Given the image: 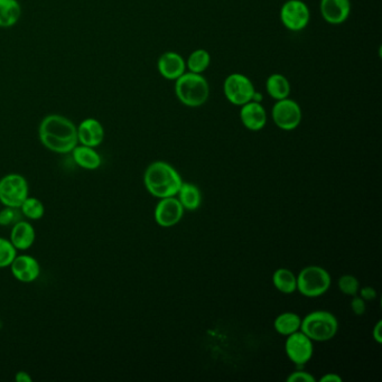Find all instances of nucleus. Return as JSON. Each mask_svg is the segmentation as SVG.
Segmentation results:
<instances>
[{
	"label": "nucleus",
	"instance_id": "f8f14e48",
	"mask_svg": "<svg viewBox=\"0 0 382 382\" xmlns=\"http://www.w3.org/2000/svg\"><path fill=\"white\" fill-rule=\"evenodd\" d=\"M10 269H12L14 277L25 284L33 283L41 274L39 261L28 254L16 256L15 259L10 265Z\"/></svg>",
	"mask_w": 382,
	"mask_h": 382
},
{
	"label": "nucleus",
	"instance_id": "0eeeda50",
	"mask_svg": "<svg viewBox=\"0 0 382 382\" xmlns=\"http://www.w3.org/2000/svg\"><path fill=\"white\" fill-rule=\"evenodd\" d=\"M272 121L285 132L295 130L303 119L302 109L293 99L277 100L272 109Z\"/></svg>",
	"mask_w": 382,
	"mask_h": 382
},
{
	"label": "nucleus",
	"instance_id": "c85d7f7f",
	"mask_svg": "<svg viewBox=\"0 0 382 382\" xmlns=\"http://www.w3.org/2000/svg\"><path fill=\"white\" fill-rule=\"evenodd\" d=\"M313 374L305 370H296L287 376V382H315Z\"/></svg>",
	"mask_w": 382,
	"mask_h": 382
},
{
	"label": "nucleus",
	"instance_id": "a878e982",
	"mask_svg": "<svg viewBox=\"0 0 382 382\" xmlns=\"http://www.w3.org/2000/svg\"><path fill=\"white\" fill-rule=\"evenodd\" d=\"M17 256V249L12 245L10 240L0 237V268L10 267Z\"/></svg>",
	"mask_w": 382,
	"mask_h": 382
},
{
	"label": "nucleus",
	"instance_id": "cd10ccee",
	"mask_svg": "<svg viewBox=\"0 0 382 382\" xmlns=\"http://www.w3.org/2000/svg\"><path fill=\"white\" fill-rule=\"evenodd\" d=\"M23 213H21V209L18 208H10V206H6L5 209L0 211V225L1 227H10L17 222L23 220Z\"/></svg>",
	"mask_w": 382,
	"mask_h": 382
},
{
	"label": "nucleus",
	"instance_id": "9d476101",
	"mask_svg": "<svg viewBox=\"0 0 382 382\" xmlns=\"http://www.w3.org/2000/svg\"><path fill=\"white\" fill-rule=\"evenodd\" d=\"M285 352L287 358L295 365H306L313 356V341L299 330L293 334L286 336Z\"/></svg>",
	"mask_w": 382,
	"mask_h": 382
},
{
	"label": "nucleus",
	"instance_id": "dca6fc26",
	"mask_svg": "<svg viewBox=\"0 0 382 382\" xmlns=\"http://www.w3.org/2000/svg\"><path fill=\"white\" fill-rule=\"evenodd\" d=\"M77 129H78L79 143L84 146L96 148L100 146L105 139L103 125L94 118H87L83 121H81Z\"/></svg>",
	"mask_w": 382,
	"mask_h": 382
},
{
	"label": "nucleus",
	"instance_id": "a211bd4d",
	"mask_svg": "<svg viewBox=\"0 0 382 382\" xmlns=\"http://www.w3.org/2000/svg\"><path fill=\"white\" fill-rule=\"evenodd\" d=\"M75 164L88 170H96L101 166V156L93 147L77 145L72 150Z\"/></svg>",
	"mask_w": 382,
	"mask_h": 382
},
{
	"label": "nucleus",
	"instance_id": "ddd939ff",
	"mask_svg": "<svg viewBox=\"0 0 382 382\" xmlns=\"http://www.w3.org/2000/svg\"><path fill=\"white\" fill-rule=\"evenodd\" d=\"M321 14L326 23L331 25L343 24L351 14L350 0H321Z\"/></svg>",
	"mask_w": 382,
	"mask_h": 382
},
{
	"label": "nucleus",
	"instance_id": "4be33fe9",
	"mask_svg": "<svg viewBox=\"0 0 382 382\" xmlns=\"http://www.w3.org/2000/svg\"><path fill=\"white\" fill-rule=\"evenodd\" d=\"M266 91L274 100H283L290 97V83L288 79L279 73L269 75L266 81Z\"/></svg>",
	"mask_w": 382,
	"mask_h": 382
},
{
	"label": "nucleus",
	"instance_id": "f03ea898",
	"mask_svg": "<svg viewBox=\"0 0 382 382\" xmlns=\"http://www.w3.org/2000/svg\"><path fill=\"white\" fill-rule=\"evenodd\" d=\"M143 184L150 195L157 199L177 197L183 179L175 168L166 161H154L143 174Z\"/></svg>",
	"mask_w": 382,
	"mask_h": 382
},
{
	"label": "nucleus",
	"instance_id": "39448f33",
	"mask_svg": "<svg viewBox=\"0 0 382 382\" xmlns=\"http://www.w3.org/2000/svg\"><path fill=\"white\" fill-rule=\"evenodd\" d=\"M331 284V275L323 267L306 266L297 275V290L308 299H316L328 293Z\"/></svg>",
	"mask_w": 382,
	"mask_h": 382
},
{
	"label": "nucleus",
	"instance_id": "393cba45",
	"mask_svg": "<svg viewBox=\"0 0 382 382\" xmlns=\"http://www.w3.org/2000/svg\"><path fill=\"white\" fill-rule=\"evenodd\" d=\"M19 209L23 215L30 220H39L44 217V204L42 203V201L36 197H27Z\"/></svg>",
	"mask_w": 382,
	"mask_h": 382
},
{
	"label": "nucleus",
	"instance_id": "1a4fd4ad",
	"mask_svg": "<svg viewBox=\"0 0 382 382\" xmlns=\"http://www.w3.org/2000/svg\"><path fill=\"white\" fill-rule=\"evenodd\" d=\"M281 21L287 30L301 32L311 21V12L303 0H288L281 6Z\"/></svg>",
	"mask_w": 382,
	"mask_h": 382
},
{
	"label": "nucleus",
	"instance_id": "f704fd0d",
	"mask_svg": "<svg viewBox=\"0 0 382 382\" xmlns=\"http://www.w3.org/2000/svg\"><path fill=\"white\" fill-rule=\"evenodd\" d=\"M0 329H1V322H0Z\"/></svg>",
	"mask_w": 382,
	"mask_h": 382
},
{
	"label": "nucleus",
	"instance_id": "6ab92c4d",
	"mask_svg": "<svg viewBox=\"0 0 382 382\" xmlns=\"http://www.w3.org/2000/svg\"><path fill=\"white\" fill-rule=\"evenodd\" d=\"M177 197L179 203L182 204L183 209L186 211H195L202 203V193L200 188L192 183L183 182Z\"/></svg>",
	"mask_w": 382,
	"mask_h": 382
},
{
	"label": "nucleus",
	"instance_id": "f257e3e1",
	"mask_svg": "<svg viewBox=\"0 0 382 382\" xmlns=\"http://www.w3.org/2000/svg\"><path fill=\"white\" fill-rule=\"evenodd\" d=\"M39 141L57 154H69L78 145V129L73 121L61 114H48L39 127Z\"/></svg>",
	"mask_w": 382,
	"mask_h": 382
},
{
	"label": "nucleus",
	"instance_id": "aec40b11",
	"mask_svg": "<svg viewBox=\"0 0 382 382\" xmlns=\"http://www.w3.org/2000/svg\"><path fill=\"white\" fill-rule=\"evenodd\" d=\"M301 325H302V319L299 314L293 313V312H284V313L279 314L274 322L275 331L285 338L299 331Z\"/></svg>",
	"mask_w": 382,
	"mask_h": 382
},
{
	"label": "nucleus",
	"instance_id": "20e7f679",
	"mask_svg": "<svg viewBox=\"0 0 382 382\" xmlns=\"http://www.w3.org/2000/svg\"><path fill=\"white\" fill-rule=\"evenodd\" d=\"M301 331L313 342H328L339 332V321L329 311H314L302 319Z\"/></svg>",
	"mask_w": 382,
	"mask_h": 382
},
{
	"label": "nucleus",
	"instance_id": "473e14b6",
	"mask_svg": "<svg viewBox=\"0 0 382 382\" xmlns=\"http://www.w3.org/2000/svg\"><path fill=\"white\" fill-rule=\"evenodd\" d=\"M321 382H342V378L336 374H325L320 379Z\"/></svg>",
	"mask_w": 382,
	"mask_h": 382
},
{
	"label": "nucleus",
	"instance_id": "2eb2a0df",
	"mask_svg": "<svg viewBox=\"0 0 382 382\" xmlns=\"http://www.w3.org/2000/svg\"><path fill=\"white\" fill-rule=\"evenodd\" d=\"M240 120L250 132H259L266 127V109L259 102L250 101L241 105Z\"/></svg>",
	"mask_w": 382,
	"mask_h": 382
},
{
	"label": "nucleus",
	"instance_id": "4468645a",
	"mask_svg": "<svg viewBox=\"0 0 382 382\" xmlns=\"http://www.w3.org/2000/svg\"><path fill=\"white\" fill-rule=\"evenodd\" d=\"M159 74L166 80L177 81L186 72V62L177 52H165L157 62Z\"/></svg>",
	"mask_w": 382,
	"mask_h": 382
},
{
	"label": "nucleus",
	"instance_id": "bb28decb",
	"mask_svg": "<svg viewBox=\"0 0 382 382\" xmlns=\"http://www.w3.org/2000/svg\"><path fill=\"white\" fill-rule=\"evenodd\" d=\"M338 286L341 293L343 295L350 296V297L358 295L359 290H360L358 279L352 275L341 276L339 278Z\"/></svg>",
	"mask_w": 382,
	"mask_h": 382
},
{
	"label": "nucleus",
	"instance_id": "412c9836",
	"mask_svg": "<svg viewBox=\"0 0 382 382\" xmlns=\"http://www.w3.org/2000/svg\"><path fill=\"white\" fill-rule=\"evenodd\" d=\"M21 16L18 0H0V28H10L17 24Z\"/></svg>",
	"mask_w": 382,
	"mask_h": 382
},
{
	"label": "nucleus",
	"instance_id": "7c9ffc66",
	"mask_svg": "<svg viewBox=\"0 0 382 382\" xmlns=\"http://www.w3.org/2000/svg\"><path fill=\"white\" fill-rule=\"evenodd\" d=\"M358 294L365 302H371V301H374L376 299V290H374V287H362L359 290Z\"/></svg>",
	"mask_w": 382,
	"mask_h": 382
},
{
	"label": "nucleus",
	"instance_id": "b1692460",
	"mask_svg": "<svg viewBox=\"0 0 382 382\" xmlns=\"http://www.w3.org/2000/svg\"><path fill=\"white\" fill-rule=\"evenodd\" d=\"M211 64V55L209 52L205 51L203 48H199L192 52L186 61V69L190 70V72L202 74L205 72Z\"/></svg>",
	"mask_w": 382,
	"mask_h": 382
},
{
	"label": "nucleus",
	"instance_id": "72a5a7b5",
	"mask_svg": "<svg viewBox=\"0 0 382 382\" xmlns=\"http://www.w3.org/2000/svg\"><path fill=\"white\" fill-rule=\"evenodd\" d=\"M15 380L17 382H32L33 379L30 378V374L25 371H18L15 376Z\"/></svg>",
	"mask_w": 382,
	"mask_h": 382
},
{
	"label": "nucleus",
	"instance_id": "c756f323",
	"mask_svg": "<svg viewBox=\"0 0 382 382\" xmlns=\"http://www.w3.org/2000/svg\"><path fill=\"white\" fill-rule=\"evenodd\" d=\"M365 303L367 302H365L360 296H352V299L350 303V308H351L352 313L356 316H362L367 311V304Z\"/></svg>",
	"mask_w": 382,
	"mask_h": 382
},
{
	"label": "nucleus",
	"instance_id": "423d86ee",
	"mask_svg": "<svg viewBox=\"0 0 382 382\" xmlns=\"http://www.w3.org/2000/svg\"><path fill=\"white\" fill-rule=\"evenodd\" d=\"M28 194V182L21 174H7L0 179V202L3 205L19 209Z\"/></svg>",
	"mask_w": 382,
	"mask_h": 382
},
{
	"label": "nucleus",
	"instance_id": "2f4dec72",
	"mask_svg": "<svg viewBox=\"0 0 382 382\" xmlns=\"http://www.w3.org/2000/svg\"><path fill=\"white\" fill-rule=\"evenodd\" d=\"M372 338L376 341V343H382V322L381 321H378L376 325L374 326V330H372Z\"/></svg>",
	"mask_w": 382,
	"mask_h": 382
},
{
	"label": "nucleus",
	"instance_id": "f3484780",
	"mask_svg": "<svg viewBox=\"0 0 382 382\" xmlns=\"http://www.w3.org/2000/svg\"><path fill=\"white\" fill-rule=\"evenodd\" d=\"M36 232L30 222L21 221L12 225L10 232V242L17 250H27L35 242Z\"/></svg>",
	"mask_w": 382,
	"mask_h": 382
},
{
	"label": "nucleus",
	"instance_id": "9b49d317",
	"mask_svg": "<svg viewBox=\"0 0 382 382\" xmlns=\"http://www.w3.org/2000/svg\"><path fill=\"white\" fill-rule=\"evenodd\" d=\"M184 211L177 197H165L159 199L154 211V218L161 228L174 227L182 220Z\"/></svg>",
	"mask_w": 382,
	"mask_h": 382
},
{
	"label": "nucleus",
	"instance_id": "5701e85b",
	"mask_svg": "<svg viewBox=\"0 0 382 382\" xmlns=\"http://www.w3.org/2000/svg\"><path fill=\"white\" fill-rule=\"evenodd\" d=\"M272 284L281 293L290 295L297 290V276L287 268H279L272 274Z\"/></svg>",
	"mask_w": 382,
	"mask_h": 382
},
{
	"label": "nucleus",
	"instance_id": "7ed1b4c3",
	"mask_svg": "<svg viewBox=\"0 0 382 382\" xmlns=\"http://www.w3.org/2000/svg\"><path fill=\"white\" fill-rule=\"evenodd\" d=\"M175 94L179 101L186 107H201L209 100V82L202 74L185 72L175 82Z\"/></svg>",
	"mask_w": 382,
	"mask_h": 382
},
{
	"label": "nucleus",
	"instance_id": "6e6552de",
	"mask_svg": "<svg viewBox=\"0 0 382 382\" xmlns=\"http://www.w3.org/2000/svg\"><path fill=\"white\" fill-rule=\"evenodd\" d=\"M223 91L228 101L241 107L252 100L256 89L248 77L241 73H232L224 80Z\"/></svg>",
	"mask_w": 382,
	"mask_h": 382
}]
</instances>
